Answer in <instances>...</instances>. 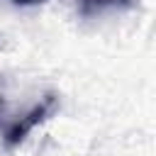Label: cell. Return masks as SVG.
<instances>
[{
  "instance_id": "1",
  "label": "cell",
  "mask_w": 156,
  "mask_h": 156,
  "mask_svg": "<svg viewBox=\"0 0 156 156\" xmlns=\"http://www.w3.org/2000/svg\"><path fill=\"white\" fill-rule=\"evenodd\" d=\"M56 107H58V95L56 93H46L39 102H34L20 119H12V122H7L5 127H2V144L7 146V149H15L17 144H22L24 139H27V134L37 127V124H41V122H46L54 112H56Z\"/></svg>"
},
{
  "instance_id": "2",
  "label": "cell",
  "mask_w": 156,
  "mask_h": 156,
  "mask_svg": "<svg viewBox=\"0 0 156 156\" xmlns=\"http://www.w3.org/2000/svg\"><path fill=\"white\" fill-rule=\"evenodd\" d=\"M136 0H78V15L83 20L90 17H100L105 12H115V10H129Z\"/></svg>"
},
{
  "instance_id": "3",
  "label": "cell",
  "mask_w": 156,
  "mask_h": 156,
  "mask_svg": "<svg viewBox=\"0 0 156 156\" xmlns=\"http://www.w3.org/2000/svg\"><path fill=\"white\" fill-rule=\"evenodd\" d=\"M10 2L22 5V7H32V5H41V2H46V0H10Z\"/></svg>"
},
{
  "instance_id": "4",
  "label": "cell",
  "mask_w": 156,
  "mask_h": 156,
  "mask_svg": "<svg viewBox=\"0 0 156 156\" xmlns=\"http://www.w3.org/2000/svg\"><path fill=\"white\" fill-rule=\"evenodd\" d=\"M0 107H2V98H0Z\"/></svg>"
}]
</instances>
